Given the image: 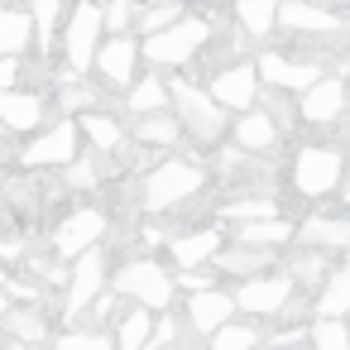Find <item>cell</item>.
<instances>
[{"instance_id":"obj_32","label":"cell","mask_w":350,"mask_h":350,"mask_svg":"<svg viewBox=\"0 0 350 350\" xmlns=\"http://www.w3.org/2000/svg\"><path fill=\"white\" fill-rule=\"evenodd\" d=\"M163 101H168V87H163L159 77H139V82L130 87V101H125V106H130L135 116H159Z\"/></svg>"},{"instance_id":"obj_43","label":"cell","mask_w":350,"mask_h":350,"mask_svg":"<svg viewBox=\"0 0 350 350\" xmlns=\"http://www.w3.org/2000/svg\"><path fill=\"white\" fill-rule=\"evenodd\" d=\"M0 350H25V345H10V340H5V345H0Z\"/></svg>"},{"instance_id":"obj_16","label":"cell","mask_w":350,"mask_h":350,"mask_svg":"<svg viewBox=\"0 0 350 350\" xmlns=\"http://www.w3.org/2000/svg\"><path fill=\"white\" fill-rule=\"evenodd\" d=\"M293 240L302 250H345L350 245V221L345 216H307L302 226H293Z\"/></svg>"},{"instance_id":"obj_41","label":"cell","mask_w":350,"mask_h":350,"mask_svg":"<svg viewBox=\"0 0 350 350\" xmlns=\"http://www.w3.org/2000/svg\"><path fill=\"white\" fill-rule=\"evenodd\" d=\"M0 92H20V58H0Z\"/></svg>"},{"instance_id":"obj_9","label":"cell","mask_w":350,"mask_h":350,"mask_svg":"<svg viewBox=\"0 0 350 350\" xmlns=\"http://www.w3.org/2000/svg\"><path fill=\"white\" fill-rule=\"evenodd\" d=\"M101 235H106V211L82 206V211H72V216L53 230V250H58V259H77V254H87V250H96Z\"/></svg>"},{"instance_id":"obj_11","label":"cell","mask_w":350,"mask_h":350,"mask_svg":"<svg viewBox=\"0 0 350 350\" xmlns=\"http://www.w3.org/2000/svg\"><path fill=\"white\" fill-rule=\"evenodd\" d=\"M250 68H254V77L269 82L273 92H297V96H302L317 77H326L317 63H293V58H283V53H273V49L259 53V63H250Z\"/></svg>"},{"instance_id":"obj_35","label":"cell","mask_w":350,"mask_h":350,"mask_svg":"<svg viewBox=\"0 0 350 350\" xmlns=\"http://www.w3.org/2000/svg\"><path fill=\"white\" fill-rule=\"evenodd\" d=\"M307 340H312V350H350L345 321H317V326H307Z\"/></svg>"},{"instance_id":"obj_17","label":"cell","mask_w":350,"mask_h":350,"mask_svg":"<svg viewBox=\"0 0 350 350\" xmlns=\"http://www.w3.org/2000/svg\"><path fill=\"white\" fill-rule=\"evenodd\" d=\"M216 250H221V230L216 226H202V230H187V235H173L168 240V254H173L178 273L202 269L206 259H216Z\"/></svg>"},{"instance_id":"obj_29","label":"cell","mask_w":350,"mask_h":350,"mask_svg":"<svg viewBox=\"0 0 350 350\" xmlns=\"http://www.w3.org/2000/svg\"><path fill=\"white\" fill-rule=\"evenodd\" d=\"M135 135H139V144H144V149H154V144H159V149H173L183 130H178V120H173V116H139Z\"/></svg>"},{"instance_id":"obj_18","label":"cell","mask_w":350,"mask_h":350,"mask_svg":"<svg viewBox=\"0 0 350 350\" xmlns=\"http://www.w3.org/2000/svg\"><path fill=\"white\" fill-rule=\"evenodd\" d=\"M273 25H288L297 34H340V15L321 5H273Z\"/></svg>"},{"instance_id":"obj_44","label":"cell","mask_w":350,"mask_h":350,"mask_svg":"<svg viewBox=\"0 0 350 350\" xmlns=\"http://www.w3.org/2000/svg\"><path fill=\"white\" fill-rule=\"evenodd\" d=\"M0 187H5V163H0Z\"/></svg>"},{"instance_id":"obj_19","label":"cell","mask_w":350,"mask_h":350,"mask_svg":"<svg viewBox=\"0 0 350 350\" xmlns=\"http://www.w3.org/2000/svg\"><path fill=\"white\" fill-rule=\"evenodd\" d=\"M44 125V96L34 92H0V130H39Z\"/></svg>"},{"instance_id":"obj_31","label":"cell","mask_w":350,"mask_h":350,"mask_svg":"<svg viewBox=\"0 0 350 350\" xmlns=\"http://www.w3.org/2000/svg\"><path fill=\"white\" fill-rule=\"evenodd\" d=\"M29 15V29H34V44L44 49V58H49V49H53V29H58V15H63V5H58V0H39V5L34 10H25Z\"/></svg>"},{"instance_id":"obj_20","label":"cell","mask_w":350,"mask_h":350,"mask_svg":"<svg viewBox=\"0 0 350 350\" xmlns=\"http://www.w3.org/2000/svg\"><path fill=\"white\" fill-rule=\"evenodd\" d=\"M211 273H230V278H259V269L273 264V250H250V245H221Z\"/></svg>"},{"instance_id":"obj_30","label":"cell","mask_w":350,"mask_h":350,"mask_svg":"<svg viewBox=\"0 0 350 350\" xmlns=\"http://www.w3.org/2000/svg\"><path fill=\"white\" fill-rule=\"evenodd\" d=\"M326 269H331L326 254H317V250H297V254L288 259V273H283V278H288V283H302V288H317V283L326 278Z\"/></svg>"},{"instance_id":"obj_38","label":"cell","mask_w":350,"mask_h":350,"mask_svg":"<svg viewBox=\"0 0 350 350\" xmlns=\"http://www.w3.org/2000/svg\"><path fill=\"white\" fill-rule=\"evenodd\" d=\"M130 25H135V5H130V0H116V5H106V10H101V34L125 39V34H130Z\"/></svg>"},{"instance_id":"obj_36","label":"cell","mask_w":350,"mask_h":350,"mask_svg":"<svg viewBox=\"0 0 350 350\" xmlns=\"http://www.w3.org/2000/svg\"><path fill=\"white\" fill-rule=\"evenodd\" d=\"M254 345H259V331H254V326H245V321H240V326H235V321H226V326L211 336V350H254Z\"/></svg>"},{"instance_id":"obj_15","label":"cell","mask_w":350,"mask_h":350,"mask_svg":"<svg viewBox=\"0 0 350 350\" xmlns=\"http://www.w3.org/2000/svg\"><path fill=\"white\" fill-rule=\"evenodd\" d=\"M230 317H235V302H230V293H221V288L192 293V302H187V326H192L197 336H216Z\"/></svg>"},{"instance_id":"obj_1","label":"cell","mask_w":350,"mask_h":350,"mask_svg":"<svg viewBox=\"0 0 350 350\" xmlns=\"http://www.w3.org/2000/svg\"><path fill=\"white\" fill-rule=\"evenodd\" d=\"M168 101H173V120H178V130L192 135L197 144H216V139L226 135V111H221L202 87H192L187 77L168 82Z\"/></svg>"},{"instance_id":"obj_24","label":"cell","mask_w":350,"mask_h":350,"mask_svg":"<svg viewBox=\"0 0 350 350\" xmlns=\"http://www.w3.org/2000/svg\"><path fill=\"white\" fill-rule=\"evenodd\" d=\"M34 44L29 15L25 10H0V58H25Z\"/></svg>"},{"instance_id":"obj_25","label":"cell","mask_w":350,"mask_h":350,"mask_svg":"<svg viewBox=\"0 0 350 350\" xmlns=\"http://www.w3.org/2000/svg\"><path fill=\"white\" fill-rule=\"evenodd\" d=\"M345 307H350V273H345V269H326V278H321V297H317L321 321H340Z\"/></svg>"},{"instance_id":"obj_14","label":"cell","mask_w":350,"mask_h":350,"mask_svg":"<svg viewBox=\"0 0 350 350\" xmlns=\"http://www.w3.org/2000/svg\"><path fill=\"white\" fill-rule=\"evenodd\" d=\"M340 106H345V82H340V77H317V82L302 92V101H297L293 116H302L307 125H336Z\"/></svg>"},{"instance_id":"obj_2","label":"cell","mask_w":350,"mask_h":350,"mask_svg":"<svg viewBox=\"0 0 350 350\" xmlns=\"http://www.w3.org/2000/svg\"><path fill=\"white\" fill-rule=\"evenodd\" d=\"M197 192H202V168L187 163V159H163L144 173V197L139 202H144V211H173Z\"/></svg>"},{"instance_id":"obj_37","label":"cell","mask_w":350,"mask_h":350,"mask_svg":"<svg viewBox=\"0 0 350 350\" xmlns=\"http://www.w3.org/2000/svg\"><path fill=\"white\" fill-rule=\"evenodd\" d=\"M101 154H87V159H72L63 173H68V187H82V192H92L96 187V178H101Z\"/></svg>"},{"instance_id":"obj_23","label":"cell","mask_w":350,"mask_h":350,"mask_svg":"<svg viewBox=\"0 0 350 350\" xmlns=\"http://www.w3.org/2000/svg\"><path fill=\"white\" fill-rule=\"evenodd\" d=\"M293 240V221L273 216V221H254V226H240L235 230V245H250V250H283Z\"/></svg>"},{"instance_id":"obj_21","label":"cell","mask_w":350,"mask_h":350,"mask_svg":"<svg viewBox=\"0 0 350 350\" xmlns=\"http://www.w3.org/2000/svg\"><path fill=\"white\" fill-rule=\"evenodd\" d=\"M5 336H10V345H39L44 336H49V317H44V307H10L5 317Z\"/></svg>"},{"instance_id":"obj_33","label":"cell","mask_w":350,"mask_h":350,"mask_svg":"<svg viewBox=\"0 0 350 350\" xmlns=\"http://www.w3.org/2000/svg\"><path fill=\"white\" fill-rule=\"evenodd\" d=\"M178 20H183V5H154V10H135V25H139V34H144V39H154V34L173 29Z\"/></svg>"},{"instance_id":"obj_34","label":"cell","mask_w":350,"mask_h":350,"mask_svg":"<svg viewBox=\"0 0 350 350\" xmlns=\"http://www.w3.org/2000/svg\"><path fill=\"white\" fill-rule=\"evenodd\" d=\"M226 216L240 221V226H254V221H273L278 206H273V197H245V202H230Z\"/></svg>"},{"instance_id":"obj_26","label":"cell","mask_w":350,"mask_h":350,"mask_svg":"<svg viewBox=\"0 0 350 350\" xmlns=\"http://www.w3.org/2000/svg\"><path fill=\"white\" fill-rule=\"evenodd\" d=\"M273 125L259 116V111H245L240 120H235V149L240 154H259V149H273Z\"/></svg>"},{"instance_id":"obj_3","label":"cell","mask_w":350,"mask_h":350,"mask_svg":"<svg viewBox=\"0 0 350 350\" xmlns=\"http://www.w3.org/2000/svg\"><path fill=\"white\" fill-rule=\"evenodd\" d=\"M206 39H211V25H206V20H197V15H183L173 29H163V34L144 39V44H139V53H144L154 68H183V63H192V58L206 49Z\"/></svg>"},{"instance_id":"obj_27","label":"cell","mask_w":350,"mask_h":350,"mask_svg":"<svg viewBox=\"0 0 350 350\" xmlns=\"http://www.w3.org/2000/svg\"><path fill=\"white\" fill-rule=\"evenodd\" d=\"M149 326H154V317H149L144 307H130V312L116 321L111 345H116V350H144V345H149Z\"/></svg>"},{"instance_id":"obj_28","label":"cell","mask_w":350,"mask_h":350,"mask_svg":"<svg viewBox=\"0 0 350 350\" xmlns=\"http://www.w3.org/2000/svg\"><path fill=\"white\" fill-rule=\"evenodd\" d=\"M235 20H240V39H269L273 34V0H240L235 5Z\"/></svg>"},{"instance_id":"obj_12","label":"cell","mask_w":350,"mask_h":350,"mask_svg":"<svg viewBox=\"0 0 350 350\" xmlns=\"http://www.w3.org/2000/svg\"><path fill=\"white\" fill-rule=\"evenodd\" d=\"M72 159H77V125H72L68 116H63L53 130H44V135L25 149V168H34V173H39V168H68Z\"/></svg>"},{"instance_id":"obj_42","label":"cell","mask_w":350,"mask_h":350,"mask_svg":"<svg viewBox=\"0 0 350 350\" xmlns=\"http://www.w3.org/2000/svg\"><path fill=\"white\" fill-rule=\"evenodd\" d=\"M5 312H10V293H5V288H0V317H5Z\"/></svg>"},{"instance_id":"obj_22","label":"cell","mask_w":350,"mask_h":350,"mask_svg":"<svg viewBox=\"0 0 350 350\" xmlns=\"http://www.w3.org/2000/svg\"><path fill=\"white\" fill-rule=\"evenodd\" d=\"M72 125H82V135L92 139V154H101V159H106V154H116V149L125 144V125H120V120H111L106 111H87V116H77Z\"/></svg>"},{"instance_id":"obj_10","label":"cell","mask_w":350,"mask_h":350,"mask_svg":"<svg viewBox=\"0 0 350 350\" xmlns=\"http://www.w3.org/2000/svg\"><path fill=\"white\" fill-rule=\"evenodd\" d=\"M288 297H293V283L283 273H259V278H245L230 302L235 312H250V317H278Z\"/></svg>"},{"instance_id":"obj_4","label":"cell","mask_w":350,"mask_h":350,"mask_svg":"<svg viewBox=\"0 0 350 350\" xmlns=\"http://www.w3.org/2000/svg\"><path fill=\"white\" fill-rule=\"evenodd\" d=\"M116 288H120V297H135L149 317L159 312H168L173 307V278L154 264V259H130V264H120L116 269Z\"/></svg>"},{"instance_id":"obj_6","label":"cell","mask_w":350,"mask_h":350,"mask_svg":"<svg viewBox=\"0 0 350 350\" xmlns=\"http://www.w3.org/2000/svg\"><path fill=\"white\" fill-rule=\"evenodd\" d=\"M101 283H106V254L96 245V250H87V254L72 259V273L63 283V312H68V321L87 317V307L101 297Z\"/></svg>"},{"instance_id":"obj_45","label":"cell","mask_w":350,"mask_h":350,"mask_svg":"<svg viewBox=\"0 0 350 350\" xmlns=\"http://www.w3.org/2000/svg\"><path fill=\"white\" fill-rule=\"evenodd\" d=\"M0 288H5V269H0Z\"/></svg>"},{"instance_id":"obj_8","label":"cell","mask_w":350,"mask_h":350,"mask_svg":"<svg viewBox=\"0 0 350 350\" xmlns=\"http://www.w3.org/2000/svg\"><path fill=\"white\" fill-rule=\"evenodd\" d=\"M221 111H254L259 101V77L250 63H226L211 72V92H206Z\"/></svg>"},{"instance_id":"obj_40","label":"cell","mask_w":350,"mask_h":350,"mask_svg":"<svg viewBox=\"0 0 350 350\" xmlns=\"http://www.w3.org/2000/svg\"><path fill=\"white\" fill-rule=\"evenodd\" d=\"M178 283H183L187 293H206V288H211V269H187V273H178Z\"/></svg>"},{"instance_id":"obj_39","label":"cell","mask_w":350,"mask_h":350,"mask_svg":"<svg viewBox=\"0 0 350 350\" xmlns=\"http://www.w3.org/2000/svg\"><path fill=\"white\" fill-rule=\"evenodd\" d=\"M53 350H116L106 331H68Z\"/></svg>"},{"instance_id":"obj_5","label":"cell","mask_w":350,"mask_h":350,"mask_svg":"<svg viewBox=\"0 0 350 350\" xmlns=\"http://www.w3.org/2000/svg\"><path fill=\"white\" fill-rule=\"evenodd\" d=\"M293 183H297V192L312 197V202L331 197L336 183H340V149H336V144H307V149L297 154V163H293Z\"/></svg>"},{"instance_id":"obj_13","label":"cell","mask_w":350,"mask_h":350,"mask_svg":"<svg viewBox=\"0 0 350 350\" xmlns=\"http://www.w3.org/2000/svg\"><path fill=\"white\" fill-rule=\"evenodd\" d=\"M135 63H139V44H135V34H125V39H106V44L96 49V58H92V68H96V77H101L106 87H130V82H135Z\"/></svg>"},{"instance_id":"obj_7","label":"cell","mask_w":350,"mask_h":350,"mask_svg":"<svg viewBox=\"0 0 350 350\" xmlns=\"http://www.w3.org/2000/svg\"><path fill=\"white\" fill-rule=\"evenodd\" d=\"M58 39H63V53H68V72L82 77V72L92 68L96 49H101V10H96V5L68 10V25H63Z\"/></svg>"}]
</instances>
